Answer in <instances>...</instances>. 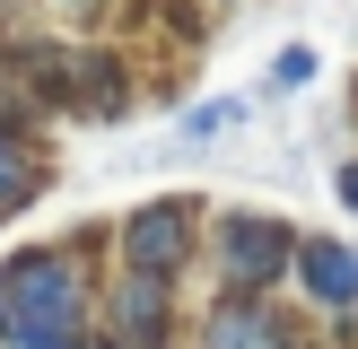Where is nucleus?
<instances>
[{
	"mask_svg": "<svg viewBox=\"0 0 358 349\" xmlns=\"http://www.w3.org/2000/svg\"><path fill=\"white\" fill-rule=\"evenodd\" d=\"M201 253L219 271V297H271L297 262V227L271 209H219L201 218Z\"/></svg>",
	"mask_w": 358,
	"mask_h": 349,
	"instance_id": "nucleus-1",
	"label": "nucleus"
},
{
	"mask_svg": "<svg viewBox=\"0 0 358 349\" xmlns=\"http://www.w3.org/2000/svg\"><path fill=\"white\" fill-rule=\"evenodd\" d=\"M114 253H122V271H140V279H184L192 253H201V201H192V192L140 201L131 218L114 227Z\"/></svg>",
	"mask_w": 358,
	"mask_h": 349,
	"instance_id": "nucleus-2",
	"label": "nucleus"
},
{
	"mask_svg": "<svg viewBox=\"0 0 358 349\" xmlns=\"http://www.w3.org/2000/svg\"><path fill=\"white\" fill-rule=\"evenodd\" d=\"M105 341L114 349H166L175 341V279H140V271H122L114 288H105Z\"/></svg>",
	"mask_w": 358,
	"mask_h": 349,
	"instance_id": "nucleus-3",
	"label": "nucleus"
},
{
	"mask_svg": "<svg viewBox=\"0 0 358 349\" xmlns=\"http://www.w3.org/2000/svg\"><path fill=\"white\" fill-rule=\"evenodd\" d=\"M289 288L324 314H358V244H332V236H297V262H289Z\"/></svg>",
	"mask_w": 358,
	"mask_h": 349,
	"instance_id": "nucleus-4",
	"label": "nucleus"
},
{
	"mask_svg": "<svg viewBox=\"0 0 358 349\" xmlns=\"http://www.w3.org/2000/svg\"><path fill=\"white\" fill-rule=\"evenodd\" d=\"M62 114H87V122L131 114V79H122L114 52H70V70H62Z\"/></svg>",
	"mask_w": 358,
	"mask_h": 349,
	"instance_id": "nucleus-5",
	"label": "nucleus"
},
{
	"mask_svg": "<svg viewBox=\"0 0 358 349\" xmlns=\"http://www.w3.org/2000/svg\"><path fill=\"white\" fill-rule=\"evenodd\" d=\"M289 332L271 323V306L262 297H210L201 314V349H280Z\"/></svg>",
	"mask_w": 358,
	"mask_h": 349,
	"instance_id": "nucleus-6",
	"label": "nucleus"
},
{
	"mask_svg": "<svg viewBox=\"0 0 358 349\" xmlns=\"http://www.w3.org/2000/svg\"><path fill=\"white\" fill-rule=\"evenodd\" d=\"M35 192H44V149H35L27 131H0V218L27 209Z\"/></svg>",
	"mask_w": 358,
	"mask_h": 349,
	"instance_id": "nucleus-7",
	"label": "nucleus"
},
{
	"mask_svg": "<svg viewBox=\"0 0 358 349\" xmlns=\"http://www.w3.org/2000/svg\"><path fill=\"white\" fill-rule=\"evenodd\" d=\"M35 114H44V105H35L27 70H17V44H0V131H27Z\"/></svg>",
	"mask_w": 358,
	"mask_h": 349,
	"instance_id": "nucleus-8",
	"label": "nucleus"
},
{
	"mask_svg": "<svg viewBox=\"0 0 358 349\" xmlns=\"http://www.w3.org/2000/svg\"><path fill=\"white\" fill-rule=\"evenodd\" d=\"M236 122H245V96H201V105L184 114V140H192V149H210V140H227Z\"/></svg>",
	"mask_w": 358,
	"mask_h": 349,
	"instance_id": "nucleus-9",
	"label": "nucleus"
},
{
	"mask_svg": "<svg viewBox=\"0 0 358 349\" xmlns=\"http://www.w3.org/2000/svg\"><path fill=\"white\" fill-rule=\"evenodd\" d=\"M315 70H324L315 44H280V52H271V87H280V96H289V87H315Z\"/></svg>",
	"mask_w": 358,
	"mask_h": 349,
	"instance_id": "nucleus-10",
	"label": "nucleus"
},
{
	"mask_svg": "<svg viewBox=\"0 0 358 349\" xmlns=\"http://www.w3.org/2000/svg\"><path fill=\"white\" fill-rule=\"evenodd\" d=\"M332 192H341V201L358 209V157H350V166H341V174H332Z\"/></svg>",
	"mask_w": 358,
	"mask_h": 349,
	"instance_id": "nucleus-11",
	"label": "nucleus"
},
{
	"mask_svg": "<svg viewBox=\"0 0 358 349\" xmlns=\"http://www.w3.org/2000/svg\"><path fill=\"white\" fill-rule=\"evenodd\" d=\"M79 349H114V341H96V332H87V341H79Z\"/></svg>",
	"mask_w": 358,
	"mask_h": 349,
	"instance_id": "nucleus-12",
	"label": "nucleus"
},
{
	"mask_svg": "<svg viewBox=\"0 0 358 349\" xmlns=\"http://www.w3.org/2000/svg\"><path fill=\"white\" fill-rule=\"evenodd\" d=\"M280 349H324V341H280Z\"/></svg>",
	"mask_w": 358,
	"mask_h": 349,
	"instance_id": "nucleus-13",
	"label": "nucleus"
},
{
	"mask_svg": "<svg viewBox=\"0 0 358 349\" xmlns=\"http://www.w3.org/2000/svg\"><path fill=\"white\" fill-rule=\"evenodd\" d=\"M0 314H9V306H0Z\"/></svg>",
	"mask_w": 358,
	"mask_h": 349,
	"instance_id": "nucleus-14",
	"label": "nucleus"
}]
</instances>
